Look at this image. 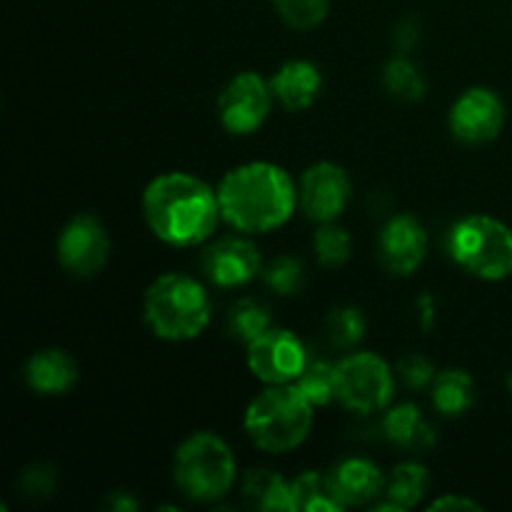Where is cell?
I'll list each match as a JSON object with an SVG mask.
<instances>
[{
    "mask_svg": "<svg viewBox=\"0 0 512 512\" xmlns=\"http://www.w3.org/2000/svg\"><path fill=\"white\" fill-rule=\"evenodd\" d=\"M430 393H433V405L440 415L460 418L475 405V380L473 375L460 368L440 370L430 385Z\"/></svg>",
    "mask_w": 512,
    "mask_h": 512,
    "instance_id": "ffe728a7",
    "label": "cell"
},
{
    "mask_svg": "<svg viewBox=\"0 0 512 512\" xmlns=\"http://www.w3.org/2000/svg\"><path fill=\"white\" fill-rule=\"evenodd\" d=\"M383 435L390 443L403 450H410V453L433 448L435 440H438L435 428L425 420L423 410L413 403H400L385 413Z\"/></svg>",
    "mask_w": 512,
    "mask_h": 512,
    "instance_id": "ac0fdd59",
    "label": "cell"
},
{
    "mask_svg": "<svg viewBox=\"0 0 512 512\" xmlns=\"http://www.w3.org/2000/svg\"><path fill=\"white\" fill-rule=\"evenodd\" d=\"M263 283L273 290L275 295H290L300 293L305 285V268L303 260L293 258V255H278V258L270 260L268 265H263V273H260Z\"/></svg>",
    "mask_w": 512,
    "mask_h": 512,
    "instance_id": "4316f807",
    "label": "cell"
},
{
    "mask_svg": "<svg viewBox=\"0 0 512 512\" xmlns=\"http://www.w3.org/2000/svg\"><path fill=\"white\" fill-rule=\"evenodd\" d=\"M435 308H433V298L430 295H423V300H420V323H423L425 330L433 328V320H435Z\"/></svg>",
    "mask_w": 512,
    "mask_h": 512,
    "instance_id": "e575fe53",
    "label": "cell"
},
{
    "mask_svg": "<svg viewBox=\"0 0 512 512\" xmlns=\"http://www.w3.org/2000/svg\"><path fill=\"white\" fill-rule=\"evenodd\" d=\"M55 468L48 463H35L30 468L23 470L20 475V488L25 490V495L30 498L40 500V498H48L55 488Z\"/></svg>",
    "mask_w": 512,
    "mask_h": 512,
    "instance_id": "4dcf8cb0",
    "label": "cell"
},
{
    "mask_svg": "<svg viewBox=\"0 0 512 512\" xmlns=\"http://www.w3.org/2000/svg\"><path fill=\"white\" fill-rule=\"evenodd\" d=\"M243 495L250 508L263 512H293V490L290 480L268 468H255L245 473Z\"/></svg>",
    "mask_w": 512,
    "mask_h": 512,
    "instance_id": "d6986e66",
    "label": "cell"
},
{
    "mask_svg": "<svg viewBox=\"0 0 512 512\" xmlns=\"http://www.w3.org/2000/svg\"><path fill=\"white\" fill-rule=\"evenodd\" d=\"M238 478V465L230 445L210 430L188 435L173 458V480L193 503H218Z\"/></svg>",
    "mask_w": 512,
    "mask_h": 512,
    "instance_id": "5b68a950",
    "label": "cell"
},
{
    "mask_svg": "<svg viewBox=\"0 0 512 512\" xmlns=\"http://www.w3.org/2000/svg\"><path fill=\"white\" fill-rule=\"evenodd\" d=\"M430 510H480V505L475 500L460 498V495H443L430 505Z\"/></svg>",
    "mask_w": 512,
    "mask_h": 512,
    "instance_id": "d6a6232c",
    "label": "cell"
},
{
    "mask_svg": "<svg viewBox=\"0 0 512 512\" xmlns=\"http://www.w3.org/2000/svg\"><path fill=\"white\" fill-rule=\"evenodd\" d=\"M428 485L430 475L425 465L415 463V460H405V463L395 465L393 473H390L388 483H385V498L398 503L403 510H410L425 498Z\"/></svg>",
    "mask_w": 512,
    "mask_h": 512,
    "instance_id": "603a6c76",
    "label": "cell"
},
{
    "mask_svg": "<svg viewBox=\"0 0 512 512\" xmlns=\"http://www.w3.org/2000/svg\"><path fill=\"white\" fill-rule=\"evenodd\" d=\"M295 390L308 400L313 408L338 400V365L325 358H308L303 373L293 380Z\"/></svg>",
    "mask_w": 512,
    "mask_h": 512,
    "instance_id": "7402d4cb",
    "label": "cell"
},
{
    "mask_svg": "<svg viewBox=\"0 0 512 512\" xmlns=\"http://www.w3.org/2000/svg\"><path fill=\"white\" fill-rule=\"evenodd\" d=\"M273 328V315H270V308L260 300L243 298L233 305L228 315V330L235 340L240 343H253L255 338L265 333V330Z\"/></svg>",
    "mask_w": 512,
    "mask_h": 512,
    "instance_id": "d4e9b609",
    "label": "cell"
},
{
    "mask_svg": "<svg viewBox=\"0 0 512 512\" xmlns=\"http://www.w3.org/2000/svg\"><path fill=\"white\" fill-rule=\"evenodd\" d=\"M143 218L150 233L173 248H195L218 228V190L190 173H163L143 190Z\"/></svg>",
    "mask_w": 512,
    "mask_h": 512,
    "instance_id": "6da1fadb",
    "label": "cell"
},
{
    "mask_svg": "<svg viewBox=\"0 0 512 512\" xmlns=\"http://www.w3.org/2000/svg\"><path fill=\"white\" fill-rule=\"evenodd\" d=\"M325 335L333 348H355L365 338V315L353 305L330 310L325 318Z\"/></svg>",
    "mask_w": 512,
    "mask_h": 512,
    "instance_id": "83f0119b",
    "label": "cell"
},
{
    "mask_svg": "<svg viewBox=\"0 0 512 512\" xmlns=\"http://www.w3.org/2000/svg\"><path fill=\"white\" fill-rule=\"evenodd\" d=\"M330 483L343 508H363L373 505L385 493V475L373 460L345 458L330 470Z\"/></svg>",
    "mask_w": 512,
    "mask_h": 512,
    "instance_id": "9a60e30c",
    "label": "cell"
},
{
    "mask_svg": "<svg viewBox=\"0 0 512 512\" xmlns=\"http://www.w3.org/2000/svg\"><path fill=\"white\" fill-rule=\"evenodd\" d=\"M275 13L288 28L313 30L328 18L330 0H273Z\"/></svg>",
    "mask_w": 512,
    "mask_h": 512,
    "instance_id": "f1b7e54d",
    "label": "cell"
},
{
    "mask_svg": "<svg viewBox=\"0 0 512 512\" xmlns=\"http://www.w3.org/2000/svg\"><path fill=\"white\" fill-rule=\"evenodd\" d=\"M508 388H510V393H512V370H510V375H508Z\"/></svg>",
    "mask_w": 512,
    "mask_h": 512,
    "instance_id": "d590c367",
    "label": "cell"
},
{
    "mask_svg": "<svg viewBox=\"0 0 512 512\" xmlns=\"http://www.w3.org/2000/svg\"><path fill=\"white\" fill-rule=\"evenodd\" d=\"M398 375L410 390H423L430 388L435 380V368L425 355L420 353H408L398 360Z\"/></svg>",
    "mask_w": 512,
    "mask_h": 512,
    "instance_id": "f546056e",
    "label": "cell"
},
{
    "mask_svg": "<svg viewBox=\"0 0 512 512\" xmlns=\"http://www.w3.org/2000/svg\"><path fill=\"white\" fill-rule=\"evenodd\" d=\"M450 258L475 278L498 283L512 275V228L490 215H468L448 235Z\"/></svg>",
    "mask_w": 512,
    "mask_h": 512,
    "instance_id": "8992f818",
    "label": "cell"
},
{
    "mask_svg": "<svg viewBox=\"0 0 512 512\" xmlns=\"http://www.w3.org/2000/svg\"><path fill=\"white\" fill-rule=\"evenodd\" d=\"M383 85L393 98L408 100L415 103L425 95L428 85H425L423 73H420L418 65L408 58V55L398 53L395 58H390L383 68Z\"/></svg>",
    "mask_w": 512,
    "mask_h": 512,
    "instance_id": "cb8c5ba5",
    "label": "cell"
},
{
    "mask_svg": "<svg viewBox=\"0 0 512 512\" xmlns=\"http://www.w3.org/2000/svg\"><path fill=\"white\" fill-rule=\"evenodd\" d=\"M143 318L155 338L188 343L210 325L213 303L200 280L185 273H165L145 290Z\"/></svg>",
    "mask_w": 512,
    "mask_h": 512,
    "instance_id": "3957f363",
    "label": "cell"
},
{
    "mask_svg": "<svg viewBox=\"0 0 512 512\" xmlns=\"http://www.w3.org/2000/svg\"><path fill=\"white\" fill-rule=\"evenodd\" d=\"M313 250L325 268H343L353 255V238L335 223H320L313 235Z\"/></svg>",
    "mask_w": 512,
    "mask_h": 512,
    "instance_id": "484cf974",
    "label": "cell"
},
{
    "mask_svg": "<svg viewBox=\"0 0 512 512\" xmlns=\"http://www.w3.org/2000/svg\"><path fill=\"white\" fill-rule=\"evenodd\" d=\"M308 350L295 333L285 328L265 330L260 338L248 343V368L258 380L268 385H288L303 373Z\"/></svg>",
    "mask_w": 512,
    "mask_h": 512,
    "instance_id": "30bf717a",
    "label": "cell"
},
{
    "mask_svg": "<svg viewBox=\"0 0 512 512\" xmlns=\"http://www.w3.org/2000/svg\"><path fill=\"white\" fill-rule=\"evenodd\" d=\"M450 133L465 145L490 143L505 125V103L495 90L470 88L450 108Z\"/></svg>",
    "mask_w": 512,
    "mask_h": 512,
    "instance_id": "4fadbf2b",
    "label": "cell"
},
{
    "mask_svg": "<svg viewBox=\"0 0 512 512\" xmlns=\"http://www.w3.org/2000/svg\"><path fill=\"white\" fill-rule=\"evenodd\" d=\"M420 40V28L415 20H403V23L395 28V48L398 50H413Z\"/></svg>",
    "mask_w": 512,
    "mask_h": 512,
    "instance_id": "1f68e13d",
    "label": "cell"
},
{
    "mask_svg": "<svg viewBox=\"0 0 512 512\" xmlns=\"http://www.w3.org/2000/svg\"><path fill=\"white\" fill-rule=\"evenodd\" d=\"M293 490V512H340L343 503L335 495L330 475H320L315 470L290 480Z\"/></svg>",
    "mask_w": 512,
    "mask_h": 512,
    "instance_id": "44dd1931",
    "label": "cell"
},
{
    "mask_svg": "<svg viewBox=\"0 0 512 512\" xmlns=\"http://www.w3.org/2000/svg\"><path fill=\"white\" fill-rule=\"evenodd\" d=\"M430 240L425 225L413 213H398L385 220L378 235V258L395 278H410L428 258Z\"/></svg>",
    "mask_w": 512,
    "mask_h": 512,
    "instance_id": "7c38bea8",
    "label": "cell"
},
{
    "mask_svg": "<svg viewBox=\"0 0 512 512\" xmlns=\"http://www.w3.org/2000/svg\"><path fill=\"white\" fill-rule=\"evenodd\" d=\"M23 378L28 388L38 395H65L75 388L80 378L73 355L60 348H43L30 355L23 365Z\"/></svg>",
    "mask_w": 512,
    "mask_h": 512,
    "instance_id": "2e32d148",
    "label": "cell"
},
{
    "mask_svg": "<svg viewBox=\"0 0 512 512\" xmlns=\"http://www.w3.org/2000/svg\"><path fill=\"white\" fill-rule=\"evenodd\" d=\"M200 270L205 280L218 288H240L253 283L263 273V258L253 240L243 235H225L205 248L200 258Z\"/></svg>",
    "mask_w": 512,
    "mask_h": 512,
    "instance_id": "5bb4252c",
    "label": "cell"
},
{
    "mask_svg": "<svg viewBox=\"0 0 512 512\" xmlns=\"http://www.w3.org/2000/svg\"><path fill=\"white\" fill-rule=\"evenodd\" d=\"M320 88H323V75H320L318 65L310 60H288L270 78V90H273L275 100L290 113L308 110L318 100Z\"/></svg>",
    "mask_w": 512,
    "mask_h": 512,
    "instance_id": "e0dca14e",
    "label": "cell"
},
{
    "mask_svg": "<svg viewBox=\"0 0 512 512\" xmlns=\"http://www.w3.org/2000/svg\"><path fill=\"white\" fill-rule=\"evenodd\" d=\"M353 198V183L340 165L323 160L310 165L300 178L298 200L313 223H335Z\"/></svg>",
    "mask_w": 512,
    "mask_h": 512,
    "instance_id": "8fae6325",
    "label": "cell"
},
{
    "mask_svg": "<svg viewBox=\"0 0 512 512\" xmlns=\"http://www.w3.org/2000/svg\"><path fill=\"white\" fill-rule=\"evenodd\" d=\"M395 395V373L380 355L360 350L338 363V400L355 413L388 410Z\"/></svg>",
    "mask_w": 512,
    "mask_h": 512,
    "instance_id": "52a82bcc",
    "label": "cell"
},
{
    "mask_svg": "<svg viewBox=\"0 0 512 512\" xmlns=\"http://www.w3.org/2000/svg\"><path fill=\"white\" fill-rule=\"evenodd\" d=\"M223 220L245 235L283 228L298 208V188L288 170L268 160H253L228 170L218 185Z\"/></svg>",
    "mask_w": 512,
    "mask_h": 512,
    "instance_id": "7a4b0ae2",
    "label": "cell"
},
{
    "mask_svg": "<svg viewBox=\"0 0 512 512\" xmlns=\"http://www.w3.org/2000/svg\"><path fill=\"white\" fill-rule=\"evenodd\" d=\"M110 258L108 228L95 215L78 213L58 235V260L73 278H93Z\"/></svg>",
    "mask_w": 512,
    "mask_h": 512,
    "instance_id": "9c48e42d",
    "label": "cell"
},
{
    "mask_svg": "<svg viewBox=\"0 0 512 512\" xmlns=\"http://www.w3.org/2000/svg\"><path fill=\"white\" fill-rule=\"evenodd\" d=\"M108 508L113 512H133L140 508V503L133 498V493H128V490H115L108 498Z\"/></svg>",
    "mask_w": 512,
    "mask_h": 512,
    "instance_id": "836d02e7",
    "label": "cell"
},
{
    "mask_svg": "<svg viewBox=\"0 0 512 512\" xmlns=\"http://www.w3.org/2000/svg\"><path fill=\"white\" fill-rule=\"evenodd\" d=\"M273 100L270 80L260 78L253 70H245L220 90L218 118L230 135H250L263 128Z\"/></svg>",
    "mask_w": 512,
    "mask_h": 512,
    "instance_id": "ba28073f",
    "label": "cell"
},
{
    "mask_svg": "<svg viewBox=\"0 0 512 512\" xmlns=\"http://www.w3.org/2000/svg\"><path fill=\"white\" fill-rule=\"evenodd\" d=\"M243 428L255 448L283 455L300 448L313 430V405L293 385H270L245 408Z\"/></svg>",
    "mask_w": 512,
    "mask_h": 512,
    "instance_id": "277c9868",
    "label": "cell"
}]
</instances>
